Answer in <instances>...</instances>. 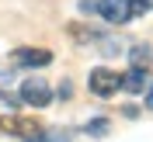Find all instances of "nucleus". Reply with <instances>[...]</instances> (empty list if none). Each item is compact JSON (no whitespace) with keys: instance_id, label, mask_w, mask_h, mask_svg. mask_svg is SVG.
I'll use <instances>...</instances> for the list:
<instances>
[{"instance_id":"1","label":"nucleus","mask_w":153,"mask_h":142,"mask_svg":"<svg viewBox=\"0 0 153 142\" xmlns=\"http://www.w3.org/2000/svg\"><path fill=\"white\" fill-rule=\"evenodd\" d=\"M18 101L28 104V107H49V104H52V87H49L42 76H28V80L21 83Z\"/></svg>"},{"instance_id":"2","label":"nucleus","mask_w":153,"mask_h":142,"mask_svg":"<svg viewBox=\"0 0 153 142\" xmlns=\"http://www.w3.org/2000/svg\"><path fill=\"white\" fill-rule=\"evenodd\" d=\"M0 132H7V135H18V139H35L38 132H42V125L31 121V118H18V114H7V118H0Z\"/></svg>"},{"instance_id":"3","label":"nucleus","mask_w":153,"mask_h":142,"mask_svg":"<svg viewBox=\"0 0 153 142\" xmlns=\"http://www.w3.org/2000/svg\"><path fill=\"white\" fill-rule=\"evenodd\" d=\"M87 87H91V94H97V97H111L115 90H118V73L97 66V69H91V76H87Z\"/></svg>"},{"instance_id":"4","label":"nucleus","mask_w":153,"mask_h":142,"mask_svg":"<svg viewBox=\"0 0 153 142\" xmlns=\"http://www.w3.org/2000/svg\"><path fill=\"white\" fill-rule=\"evenodd\" d=\"M97 14H101L108 24H125V21H132L129 0H101V4H97Z\"/></svg>"},{"instance_id":"5","label":"nucleus","mask_w":153,"mask_h":142,"mask_svg":"<svg viewBox=\"0 0 153 142\" xmlns=\"http://www.w3.org/2000/svg\"><path fill=\"white\" fill-rule=\"evenodd\" d=\"M49 63H52V52H45V49H18L14 52V66L35 69V66H49Z\"/></svg>"},{"instance_id":"6","label":"nucleus","mask_w":153,"mask_h":142,"mask_svg":"<svg viewBox=\"0 0 153 142\" xmlns=\"http://www.w3.org/2000/svg\"><path fill=\"white\" fill-rule=\"evenodd\" d=\"M146 87V69H132L129 66V73L118 76V90H125V94H139Z\"/></svg>"},{"instance_id":"7","label":"nucleus","mask_w":153,"mask_h":142,"mask_svg":"<svg viewBox=\"0 0 153 142\" xmlns=\"http://www.w3.org/2000/svg\"><path fill=\"white\" fill-rule=\"evenodd\" d=\"M129 63H132V69H150V63H153L150 45H132L129 49Z\"/></svg>"},{"instance_id":"8","label":"nucleus","mask_w":153,"mask_h":142,"mask_svg":"<svg viewBox=\"0 0 153 142\" xmlns=\"http://www.w3.org/2000/svg\"><path fill=\"white\" fill-rule=\"evenodd\" d=\"M108 128H111V121H108V118H94V121H87L84 132L94 135V139H101V135H108Z\"/></svg>"},{"instance_id":"9","label":"nucleus","mask_w":153,"mask_h":142,"mask_svg":"<svg viewBox=\"0 0 153 142\" xmlns=\"http://www.w3.org/2000/svg\"><path fill=\"white\" fill-rule=\"evenodd\" d=\"M153 10V0H129V14L139 18V14H150Z\"/></svg>"},{"instance_id":"10","label":"nucleus","mask_w":153,"mask_h":142,"mask_svg":"<svg viewBox=\"0 0 153 142\" xmlns=\"http://www.w3.org/2000/svg\"><path fill=\"white\" fill-rule=\"evenodd\" d=\"M0 101H4V104H7V107H18V104H21L18 97H14V94H7V90H4V94H0Z\"/></svg>"},{"instance_id":"11","label":"nucleus","mask_w":153,"mask_h":142,"mask_svg":"<svg viewBox=\"0 0 153 142\" xmlns=\"http://www.w3.org/2000/svg\"><path fill=\"white\" fill-rule=\"evenodd\" d=\"M80 10H84V14H94L97 4H94V0H80Z\"/></svg>"},{"instance_id":"12","label":"nucleus","mask_w":153,"mask_h":142,"mask_svg":"<svg viewBox=\"0 0 153 142\" xmlns=\"http://www.w3.org/2000/svg\"><path fill=\"white\" fill-rule=\"evenodd\" d=\"M146 107H150V111H153V87H150V90H146Z\"/></svg>"}]
</instances>
